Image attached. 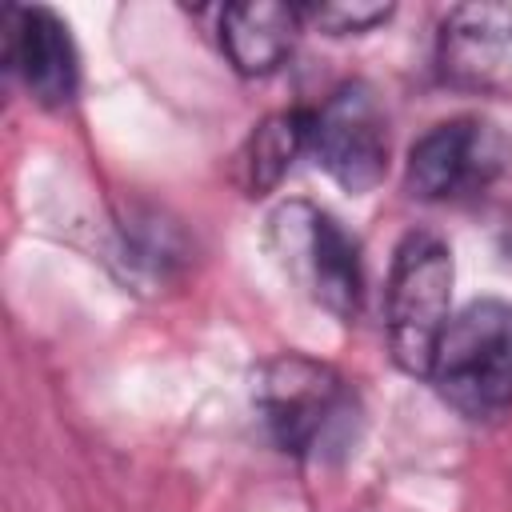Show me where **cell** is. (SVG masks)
I'll return each instance as SVG.
<instances>
[{
    "instance_id": "obj_1",
    "label": "cell",
    "mask_w": 512,
    "mask_h": 512,
    "mask_svg": "<svg viewBox=\"0 0 512 512\" xmlns=\"http://www.w3.org/2000/svg\"><path fill=\"white\" fill-rule=\"evenodd\" d=\"M256 408L272 440L296 460H336L360 432V400L352 384L332 364L296 352L260 368Z\"/></svg>"
},
{
    "instance_id": "obj_2",
    "label": "cell",
    "mask_w": 512,
    "mask_h": 512,
    "mask_svg": "<svg viewBox=\"0 0 512 512\" xmlns=\"http://www.w3.org/2000/svg\"><path fill=\"white\" fill-rule=\"evenodd\" d=\"M428 380L448 408L492 420L512 404V300L480 296L448 316Z\"/></svg>"
},
{
    "instance_id": "obj_3",
    "label": "cell",
    "mask_w": 512,
    "mask_h": 512,
    "mask_svg": "<svg viewBox=\"0 0 512 512\" xmlns=\"http://www.w3.org/2000/svg\"><path fill=\"white\" fill-rule=\"evenodd\" d=\"M268 240L280 268L296 280V288L336 316L352 324L364 304V264L356 240L340 228V220L308 200H288L268 220Z\"/></svg>"
},
{
    "instance_id": "obj_4",
    "label": "cell",
    "mask_w": 512,
    "mask_h": 512,
    "mask_svg": "<svg viewBox=\"0 0 512 512\" xmlns=\"http://www.w3.org/2000/svg\"><path fill=\"white\" fill-rule=\"evenodd\" d=\"M452 308V252L436 232H408L388 268L384 288V328L392 360L412 372L428 376L436 340L448 324Z\"/></svg>"
},
{
    "instance_id": "obj_5",
    "label": "cell",
    "mask_w": 512,
    "mask_h": 512,
    "mask_svg": "<svg viewBox=\"0 0 512 512\" xmlns=\"http://www.w3.org/2000/svg\"><path fill=\"white\" fill-rule=\"evenodd\" d=\"M308 152L352 196L372 192L388 172V116L364 80L340 84L320 108H308Z\"/></svg>"
},
{
    "instance_id": "obj_6",
    "label": "cell",
    "mask_w": 512,
    "mask_h": 512,
    "mask_svg": "<svg viewBox=\"0 0 512 512\" xmlns=\"http://www.w3.org/2000/svg\"><path fill=\"white\" fill-rule=\"evenodd\" d=\"M504 164V136L480 116H452L432 124L404 164V184L416 200L444 204L484 192Z\"/></svg>"
},
{
    "instance_id": "obj_7",
    "label": "cell",
    "mask_w": 512,
    "mask_h": 512,
    "mask_svg": "<svg viewBox=\"0 0 512 512\" xmlns=\"http://www.w3.org/2000/svg\"><path fill=\"white\" fill-rule=\"evenodd\" d=\"M4 68L44 108L72 104L80 88V56L68 24L52 8H4Z\"/></svg>"
},
{
    "instance_id": "obj_8",
    "label": "cell",
    "mask_w": 512,
    "mask_h": 512,
    "mask_svg": "<svg viewBox=\"0 0 512 512\" xmlns=\"http://www.w3.org/2000/svg\"><path fill=\"white\" fill-rule=\"evenodd\" d=\"M436 68L456 88H496L512 76V8H452L436 36Z\"/></svg>"
},
{
    "instance_id": "obj_9",
    "label": "cell",
    "mask_w": 512,
    "mask_h": 512,
    "mask_svg": "<svg viewBox=\"0 0 512 512\" xmlns=\"http://www.w3.org/2000/svg\"><path fill=\"white\" fill-rule=\"evenodd\" d=\"M304 28L300 4H276V0H248V4H224L216 8V36L228 56V64L240 76H268L276 72Z\"/></svg>"
},
{
    "instance_id": "obj_10",
    "label": "cell",
    "mask_w": 512,
    "mask_h": 512,
    "mask_svg": "<svg viewBox=\"0 0 512 512\" xmlns=\"http://www.w3.org/2000/svg\"><path fill=\"white\" fill-rule=\"evenodd\" d=\"M308 124H312L308 108H284L256 124V132L240 152V184L248 196L272 192L292 168V160L308 152Z\"/></svg>"
},
{
    "instance_id": "obj_11",
    "label": "cell",
    "mask_w": 512,
    "mask_h": 512,
    "mask_svg": "<svg viewBox=\"0 0 512 512\" xmlns=\"http://www.w3.org/2000/svg\"><path fill=\"white\" fill-rule=\"evenodd\" d=\"M304 24L328 32V36H360L372 32L392 16V4H368V0H332V4H300Z\"/></svg>"
}]
</instances>
